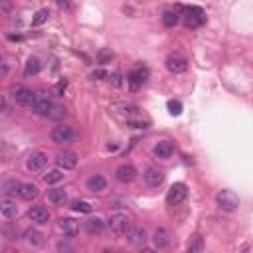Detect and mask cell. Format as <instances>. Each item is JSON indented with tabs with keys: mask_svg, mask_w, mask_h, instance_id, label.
I'll return each instance as SVG.
<instances>
[{
	"mask_svg": "<svg viewBox=\"0 0 253 253\" xmlns=\"http://www.w3.org/2000/svg\"><path fill=\"white\" fill-rule=\"evenodd\" d=\"M2 233H4L6 239H10V241H16V239H18V227H14V225H4V227H2Z\"/></svg>",
	"mask_w": 253,
	"mask_h": 253,
	"instance_id": "obj_31",
	"label": "cell"
},
{
	"mask_svg": "<svg viewBox=\"0 0 253 253\" xmlns=\"http://www.w3.org/2000/svg\"><path fill=\"white\" fill-rule=\"evenodd\" d=\"M115 178L121 182V184H131L135 178H137V168L133 164H121L117 170H115Z\"/></svg>",
	"mask_w": 253,
	"mask_h": 253,
	"instance_id": "obj_9",
	"label": "cell"
},
{
	"mask_svg": "<svg viewBox=\"0 0 253 253\" xmlns=\"http://www.w3.org/2000/svg\"><path fill=\"white\" fill-rule=\"evenodd\" d=\"M40 60L38 58H28L26 62V67H24V75L26 77H32V75H38L40 73Z\"/></svg>",
	"mask_w": 253,
	"mask_h": 253,
	"instance_id": "obj_25",
	"label": "cell"
},
{
	"mask_svg": "<svg viewBox=\"0 0 253 253\" xmlns=\"http://www.w3.org/2000/svg\"><path fill=\"white\" fill-rule=\"evenodd\" d=\"M48 198H50V202H52V204H56V206H63V204L67 202V192H65L63 188H52V190H50V194H48Z\"/></svg>",
	"mask_w": 253,
	"mask_h": 253,
	"instance_id": "obj_23",
	"label": "cell"
},
{
	"mask_svg": "<svg viewBox=\"0 0 253 253\" xmlns=\"http://www.w3.org/2000/svg\"><path fill=\"white\" fill-rule=\"evenodd\" d=\"M56 4H58L60 8H63V10H65V8H69V6H71V0H56Z\"/></svg>",
	"mask_w": 253,
	"mask_h": 253,
	"instance_id": "obj_37",
	"label": "cell"
},
{
	"mask_svg": "<svg viewBox=\"0 0 253 253\" xmlns=\"http://www.w3.org/2000/svg\"><path fill=\"white\" fill-rule=\"evenodd\" d=\"M69 208H71L73 212H77V214H89V212H91V204L85 202V200H73Z\"/></svg>",
	"mask_w": 253,
	"mask_h": 253,
	"instance_id": "obj_28",
	"label": "cell"
},
{
	"mask_svg": "<svg viewBox=\"0 0 253 253\" xmlns=\"http://www.w3.org/2000/svg\"><path fill=\"white\" fill-rule=\"evenodd\" d=\"M65 113H67V111H65V107H63V105H52L46 117H48V119H52V121H62V119L65 117Z\"/></svg>",
	"mask_w": 253,
	"mask_h": 253,
	"instance_id": "obj_26",
	"label": "cell"
},
{
	"mask_svg": "<svg viewBox=\"0 0 253 253\" xmlns=\"http://www.w3.org/2000/svg\"><path fill=\"white\" fill-rule=\"evenodd\" d=\"M125 233H126V241H129L131 245H137V247H143L147 243V239H149L145 227H141V225H133V227L126 229Z\"/></svg>",
	"mask_w": 253,
	"mask_h": 253,
	"instance_id": "obj_7",
	"label": "cell"
},
{
	"mask_svg": "<svg viewBox=\"0 0 253 253\" xmlns=\"http://www.w3.org/2000/svg\"><path fill=\"white\" fill-rule=\"evenodd\" d=\"M216 200H218V204L223 212H235L239 208V196L233 190H221L216 196Z\"/></svg>",
	"mask_w": 253,
	"mask_h": 253,
	"instance_id": "obj_2",
	"label": "cell"
},
{
	"mask_svg": "<svg viewBox=\"0 0 253 253\" xmlns=\"http://www.w3.org/2000/svg\"><path fill=\"white\" fill-rule=\"evenodd\" d=\"M143 178H145V184L147 186H151V188H157V186H160L162 184V180H164V174L158 170V168H147V172L143 174Z\"/></svg>",
	"mask_w": 253,
	"mask_h": 253,
	"instance_id": "obj_14",
	"label": "cell"
},
{
	"mask_svg": "<svg viewBox=\"0 0 253 253\" xmlns=\"http://www.w3.org/2000/svg\"><path fill=\"white\" fill-rule=\"evenodd\" d=\"M18 188H20V182H16V180H10V182L4 184V192L6 194H18Z\"/></svg>",
	"mask_w": 253,
	"mask_h": 253,
	"instance_id": "obj_33",
	"label": "cell"
},
{
	"mask_svg": "<svg viewBox=\"0 0 253 253\" xmlns=\"http://www.w3.org/2000/svg\"><path fill=\"white\" fill-rule=\"evenodd\" d=\"M0 214H2L6 220H12L18 216V206L12 200H0Z\"/></svg>",
	"mask_w": 253,
	"mask_h": 253,
	"instance_id": "obj_20",
	"label": "cell"
},
{
	"mask_svg": "<svg viewBox=\"0 0 253 253\" xmlns=\"http://www.w3.org/2000/svg\"><path fill=\"white\" fill-rule=\"evenodd\" d=\"M204 249V241H202V237H196L192 243H188V251L192 253V251H202Z\"/></svg>",
	"mask_w": 253,
	"mask_h": 253,
	"instance_id": "obj_34",
	"label": "cell"
},
{
	"mask_svg": "<svg viewBox=\"0 0 253 253\" xmlns=\"http://www.w3.org/2000/svg\"><path fill=\"white\" fill-rule=\"evenodd\" d=\"M28 218L34 221V223H48L50 221V212L46 210V208H42V206H36V208H30L28 210Z\"/></svg>",
	"mask_w": 253,
	"mask_h": 253,
	"instance_id": "obj_15",
	"label": "cell"
},
{
	"mask_svg": "<svg viewBox=\"0 0 253 253\" xmlns=\"http://www.w3.org/2000/svg\"><path fill=\"white\" fill-rule=\"evenodd\" d=\"M178 20H180V16H178L176 12H172V10H166V12L162 14V24H164L166 28H174V26L178 24Z\"/></svg>",
	"mask_w": 253,
	"mask_h": 253,
	"instance_id": "obj_27",
	"label": "cell"
},
{
	"mask_svg": "<svg viewBox=\"0 0 253 253\" xmlns=\"http://www.w3.org/2000/svg\"><path fill=\"white\" fill-rule=\"evenodd\" d=\"M6 109V101H4V97L0 95V111H4Z\"/></svg>",
	"mask_w": 253,
	"mask_h": 253,
	"instance_id": "obj_39",
	"label": "cell"
},
{
	"mask_svg": "<svg viewBox=\"0 0 253 253\" xmlns=\"http://www.w3.org/2000/svg\"><path fill=\"white\" fill-rule=\"evenodd\" d=\"M12 97H14L16 105H20V107H32L36 93H32V89H28V87H16L12 91Z\"/></svg>",
	"mask_w": 253,
	"mask_h": 253,
	"instance_id": "obj_8",
	"label": "cell"
},
{
	"mask_svg": "<svg viewBox=\"0 0 253 253\" xmlns=\"http://www.w3.org/2000/svg\"><path fill=\"white\" fill-rule=\"evenodd\" d=\"M172 155H174V145L168 143V141H160V143L155 147V157H157V158L168 160Z\"/></svg>",
	"mask_w": 253,
	"mask_h": 253,
	"instance_id": "obj_17",
	"label": "cell"
},
{
	"mask_svg": "<svg viewBox=\"0 0 253 253\" xmlns=\"http://www.w3.org/2000/svg\"><path fill=\"white\" fill-rule=\"evenodd\" d=\"M147 79H149V69H147V67H143V65L135 67V69L129 73V77H126V81H129L131 89H139Z\"/></svg>",
	"mask_w": 253,
	"mask_h": 253,
	"instance_id": "obj_10",
	"label": "cell"
},
{
	"mask_svg": "<svg viewBox=\"0 0 253 253\" xmlns=\"http://www.w3.org/2000/svg\"><path fill=\"white\" fill-rule=\"evenodd\" d=\"M168 111H170V115H180V113H182V103L170 99V101H168Z\"/></svg>",
	"mask_w": 253,
	"mask_h": 253,
	"instance_id": "obj_32",
	"label": "cell"
},
{
	"mask_svg": "<svg viewBox=\"0 0 253 253\" xmlns=\"http://www.w3.org/2000/svg\"><path fill=\"white\" fill-rule=\"evenodd\" d=\"M50 137H52V141H54L56 145H69V143H73V141L77 139L75 131L71 129L69 125H60V126H56Z\"/></svg>",
	"mask_w": 253,
	"mask_h": 253,
	"instance_id": "obj_1",
	"label": "cell"
},
{
	"mask_svg": "<svg viewBox=\"0 0 253 253\" xmlns=\"http://www.w3.org/2000/svg\"><path fill=\"white\" fill-rule=\"evenodd\" d=\"M18 194H20V198H24V200H34V198H38L40 190H38V186L32 184V182H20Z\"/></svg>",
	"mask_w": 253,
	"mask_h": 253,
	"instance_id": "obj_18",
	"label": "cell"
},
{
	"mask_svg": "<svg viewBox=\"0 0 253 253\" xmlns=\"http://www.w3.org/2000/svg\"><path fill=\"white\" fill-rule=\"evenodd\" d=\"M107 60H113V52H109V50H103V52L99 54V62H101V63H105Z\"/></svg>",
	"mask_w": 253,
	"mask_h": 253,
	"instance_id": "obj_35",
	"label": "cell"
},
{
	"mask_svg": "<svg viewBox=\"0 0 253 253\" xmlns=\"http://www.w3.org/2000/svg\"><path fill=\"white\" fill-rule=\"evenodd\" d=\"M48 18H50V10H48V8H42V10H38V12L34 14L32 26H42V24L48 22Z\"/></svg>",
	"mask_w": 253,
	"mask_h": 253,
	"instance_id": "obj_29",
	"label": "cell"
},
{
	"mask_svg": "<svg viewBox=\"0 0 253 253\" xmlns=\"http://www.w3.org/2000/svg\"><path fill=\"white\" fill-rule=\"evenodd\" d=\"M63 180V172L62 170H50L48 174H44V182L46 184H58V182H62Z\"/></svg>",
	"mask_w": 253,
	"mask_h": 253,
	"instance_id": "obj_30",
	"label": "cell"
},
{
	"mask_svg": "<svg viewBox=\"0 0 253 253\" xmlns=\"http://www.w3.org/2000/svg\"><path fill=\"white\" fill-rule=\"evenodd\" d=\"M65 85H67V83H65V79H63V81H60V83H58V91L62 93V91L65 89Z\"/></svg>",
	"mask_w": 253,
	"mask_h": 253,
	"instance_id": "obj_38",
	"label": "cell"
},
{
	"mask_svg": "<svg viewBox=\"0 0 253 253\" xmlns=\"http://www.w3.org/2000/svg\"><path fill=\"white\" fill-rule=\"evenodd\" d=\"M129 223H131L129 216L123 214V212H115V214H111V218H109V227H111V231L117 233V235H123L126 229H129Z\"/></svg>",
	"mask_w": 253,
	"mask_h": 253,
	"instance_id": "obj_4",
	"label": "cell"
},
{
	"mask_svg": "<svg viewBox=\"0 0 253 253\" xmlns=\"http://www.w3.org/2000/svg\"><path fill=\"white\" fill-rule=\"evenodd\" d=\"M58 227H60L67 237H75L77 231H79V223H77L75 220H71V218H62V220L58 221Z\"/></svg>",
	"mask_w": 253,
	"mask_h": 253,
	"instance_id": "obj_16",
	"label": "cell"
},
{
	"mask_svg": "<svg viewBox=\"0 0 253 253\" xmlns=\"http://www.w3.org/2000/svg\"><path fill=\"white\" fill-rule=\"evenodd\" d=\"M166 69L170 73H184L188 69V62L184 58H180V56H170L166 60Z\"/></svg>",
	"mask_w": 253,
	"mask_h": 253,
	"instance_id": "obj_13",
	"label": "cell"
},
{
	"mask_svg": "<svg viewBox=\"0 0 253 253\" xmlns=\"http://www.w3.org/2000/svg\"><path fill=\"white\" fill-rule=\"evenodd\" d=\"M56 160H58V166L63 168V170H73L77 166V162H79L75 153H60Z\"/></svg>",
	"mask_w": 253,
	"mask_h": 253,
	"instance_id": "obj_12",
	"label": "cell"
},
{
	"mask_svg": "<svg viewBox=\"0 0 253 253\" xmlns=\"http://www.w3.org/2000/svg\"><path fill=\"white\" fill-rule=\"evenodd\" d=\"M186 196H188L186 184L184 182H176V184L170 186V190L166 194V204L168 206H178V204H182L186 200Z\"/></svg>",
	"mask_w": 253,
	"mask_h": 253,
	"instance_id": "obj_3",
	"label": "cell"
},
{
	"mask_svg": "<svg viewBox=\"0 0 253 253\" xmlns=\"http://www.w3.org/2000/svg\"><path fill=\"white\" fill-rule=\"evenodd\" d=\"M85 229L91 233V235H99V233H103V229H105V221L101 220V218H89L87 221H85Z\"/></svg>",
	"mask_w": 253,
	"mask_h": 253,
	"instance_id": "obj_21",
	"label": "cell"
},
{
	"mask_svg": "<svg viewBox=\"0 0 253 253\" xmlns=\"http://www.w3.org/2000/svg\"><path fill=\"white\" fill-rule=\"evenodd\" d=\"M0 160H2V153H0Z\"/></svg>",
	"mask_w": 253,
	"mask_h": 253,
	"instance_id": "obj_40",
	"label": "cell"
},
{
	"mask_svg": "<svg viewBox=\"0 0 253 253\" xmlns=\"http://www.w3.org/2000/svg\"><path fill=\"white\" fill-rule=\"evenodd\" d=\"M24 237H26L28 245H32V247H40V245H44V235H42L40 231H36V229H26Z\"/></svg>",
	"mask_w": 253,
	"mask_h": 253,
	"instance_id": "obj_24",
	"label": "cell"
},
{
	"mask_svg": "<svg viewBox=\"0 0 253 253\" xmlns=\"http://www.w3.org/2000/svg\"><path fill=\"white\" fill-rule=\"evenodd\" d=\"M52 105H54V103H52L50 95H48V93H44V91H40V93L34 97V103H32V111H34L36 115H42V117H46Z\"/></svg>",
	"mask_w": 253,
	"mask_h": 253,
	"instance_id": "obj_6",
	"label": "cell"
},
{
	"mask_svg": "<svg viewBox=\"0 0 253 253\" xmlns=\"http://www.w3.org/2000/svg\"><path fill=\"white\" fill-rule=\"evenodd\" d=\"M184 24L188 28H200L202 24H206V12L198 6H190L184 12Z\"/></svg>",
	"mask_w": 253,
	"mask_h": 253,
	"instance_id": "obj_5",
	"label": "cell"
},
{
	"mask_svg": "<svg viewBox=\"0 0 253 253\" xmlns=\"http://www.w3.org/2000/svg\"><path fill=\"white\" fill-rule=\"evenodd\" d=\"M48 164V155L46 153H40V151H36V153H32L30 157H28V160H26V166L32 170V172H40V170H44V166Z\"/></svg>",
	"mask_w": 253,
	"mask_h": 253,
	"instance_id": "obj_11",
	"label": "cell"
},
{
	"mask_svg": "<svg viewBox=\"0 0 253 253\" xmlns=\"http://www.w3.org/2000/svg\"><path fill=\"white\" fill-rule=\"evenodd\" d=\"M6 73H8V63L0 58V75H6Z\"/></svg>",
	"mask_w": 253,
	"mask_h": 253,
	"instance_id": "obj_36",
	"label": "cell"
},
{
	"mask_svg": "<svg viewBox=\"0 0 253 253\" xmlns=\"http://www.w3.org/2000/svg\"><path fill=\"white\" fill-rule=\"evenodd\" d=\"M105 188H107V180L101 174H95L87 180V190H91V192H103Z\"/></svg>",
	"mask_w": 253,
	"mask_h": 253,
	"instance_id": "obj_22",
	"label": "cell"
},
{
	"mask_svg": "<svg viewBox=\"0 0 253 253\" xmlns=\"http://www.w3.org/2000/svg\"><path fill=\"white\" fill-rule=\"evenodd\" d=\"M153 241H155V245H157L158 249L168 247V243H170V233H168V229L157 227V229H155V235H153Z\"/></svg>",
	"mask_w": 253,
	"mask_h": 253,
	"instance_id": "obj_19",
	"label": "cell"
}]
</instances>
